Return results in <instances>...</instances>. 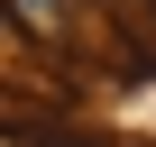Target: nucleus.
<instances>
[{
  "mask_svg": "<svg viewBox=\"0 0 156 147\" xmlns=\"http://www.w3.org/2000/svg\"><path fill=\"white\" fill-rule=\"evenodd\" d=\"M0 19H9L19 55L46 64V74H64V64H101V74L147 64V55L129 46V28H119L110 9H92V0H0Z\"/></svg>",
  "mask_w": 156,
  "mask_h": 147,
  "instance_id": "nucleus-1",
  "label": "nucleus"
}]
</instances>
